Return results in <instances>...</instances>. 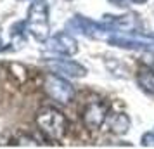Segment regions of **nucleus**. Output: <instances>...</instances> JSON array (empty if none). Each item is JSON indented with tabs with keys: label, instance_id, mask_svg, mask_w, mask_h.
<instances>
[{
	"label": "nucleus",
	"instance_id": "1",
	"mask_svg": "<svg viewBox=\"0 0 154 149\" xmlns=\"http://www.w3.org/2000/svg\"><path fill=\"white\" fill-rule=\"evenodd\" d=\"M36 125L47 139L50 141H59L63 139L66 130H68V120L59 109L45 106L36 113Z\"/></svg>",
	"mask_w": 154,
	"mask_h": 149
},
{
	"label": "nucleus",
	"instance_id": "2",
	"mask_svg": "<svg viewBox=\"0 0 154 149\" xmlns=\"http://www.w3.org/2000/svg\"><path fill=\"white\" fill-rule=\"evenodd\" d=\"M26 29L38 42H47L49 40L50 24H49V9H47L45 0H33V4L28 11Z\"/></svg>",
	"mask_w": 154,
	"mask_h": 149
},
{
	"label": "nucleus",
	"instance_id": "3",
	"mask_svg": "<svg viewBox=\"0 0 154 149\" xmlns=\"http://www.w3.org/2000/svg\"><path fill=\"white\" fill-rule=\"evenodd\" d=\"M43 90L50 99H54L59 104H68L75 97V88L69 82L52 73H49L43 80Z\"/></svg>",
	"mask_w": 154,
	"mask_h": 149
},
{
	"label": "nucleus",
	"instance_id": "4",
	"mask_svg": "<svg viewBox=\"0 0 154 149\" xmlns=\"http://www.w3.org/2000/svg\"><path fill=\"white\" fill-rule=\"evenodd\" d=\"M107 111H109V106L106 104L104 101L94 99L90 102H87V106L83 109V125L88 130H97V128L102 127V123L107 118Z\"/></svg>",
	"mask_w": 154,
	"mask_h": 149
},
{
	"label": "nucleus",
	"instance_id": "5",
	"mask_svg": "<svg viewBox=\"0 0 154 149\" xmlns=\"http://www.w3.org/2000/svg\"><path fill=\"white\" fill-rule=\"evenodd\" d=\"M47 47L54 54L59 56H75L78 52V43L68 31H59L56 35L47 40Z\"/></svg>",
	"mask_w": 154,
	"mask_h": 149
},
{
	"label": "nucleus",
	"instance_id": "6",
	"mask_svg": "<svg viewBox=\"0 0 154 149\" xmlns=\"http://www.w3.org/2000/svg\"><path fill=\"white\" fill-rule=\"evenodd\" d=\"M47 66L54 73H61V75H66L69 78H80L83 76L87 70H85L82 64L75 63L71 59H54V61H47Z\"/></svg>",
	"mask_w": 154,
	"mask_h": 149
},
{
	"label": "nucleus",
	"instance_id": "7",
	"mask_svg": "<svg viewBox=\"0 0 154 149\" xmlns=\"http://www.w3.org/2000/svg\"><path fill=\"white\" fill-rule=\"evenodd\" d=\"M106 24L114 31H123V33H130L135 31L139 23H137V16L133 14H126V16H107Z\"/></svg>",
	"mask_w": 154,
	"mask_h": 149
},
{
	"label": "nucleus",
	"instance_id": "8",
	"mask_svg": "<svg viewBox=\"0 0 154 149\" xmlns=\"http://www.w3.org/2000/svg\"><path fill=\"white\" fill-rule=\"evenodd\" d=\"M109 128L114 134H125L130 128V120L126 114H114L109 121Z\"/></svg>",
	"mask_w": 154,
	"mask_h": 149
},
{
	"label": "nucleus",
	"instance_id": "9",
	"mask_svg": "<svg viewBox=\"0 0 154 149\" xmlns=\"http://www.w3.org/2000/svg\"><path fill=\"white\" fill-rule=\"evenodd\" d=\"M137 82H139V85L142 87L144 90L154 94V70H149V71L140 73L139 76H137Z\"/></svg>",
	"mask_w": 154,
	"mask_h": 149
},
{
	"label": "nucleus",
	"instance_id": "10",
	"mask_svg": "<svg viewBox=\"0 0 154 149\" xmlns=\"http://www.w3.org/2000/svg\"><path fill=\"white\" fill-rule=\"evenodd\" d=\"M142 63L146 64L147 68L154 70V49H147V52L142 56Z\"/></svg>",
	"mask_w": 154,
	"mask_h": 149
},
{
	"label": "nucleus",
	"instance_id": "11",
	"mask_svg": "<svg viewBox=\"0 0 154 149\" xmlns=\"http://www.w3.org/2000/svg\"><path fill=\"white\" fill-rule=\"evenodd\" d=\"M140 142H142L144 147H154V130L152 132H146V134L142 135Z\"/></svg>",
	"mask_w": 154,
	"mask_h": 149
},
{
	"label": "nucleus",
	"instance_id": "12",
	"mask_svg": "<svg viewBox=\"0 0 154 149\" xmlns=\"http://www.w3.org/2000/svg\"><path fill=\"white\" fill-rule=\"evenodd\" d=\"M109 2L114 4V5H118V7H123V5H128L130 0H109Z\"/></svg>",
	"mask_w": 154,
	"mask_h": 149
},
{
	"label": "nucleus",
	"instance_id": "13",
	"mask_svg": "<svg viewBox=\"0 0 154 149\" xmlns=\"http://www.w3.org/2000/svg\"><path fill=\"white\" fill-rule=\"evenodd\" d=\"M130 2H135V4H146L147 0H130Z\"/></svg>",
	"mask_w": 154,
	"mask_h": 149
},
{
	"label": "nucleus",
	"instance_id": "14",
	"mask_svg": "<svg viewBox=\"0 0 154 149\" xmlns=\"http://www.w3.org/2000/svg\"><path fill=\"white\" fill-rule=\"evenodd\" d=\"M5 47H4V42H2V38H0V50H4Z\"/></svg>",
	"mask_w": 154,
	"mask_h": 149
},
{
	"label": "nucleus",
	"instance_id": "15",
	"mask_svg": "<svg viewBox=\"0 0 154 149\" xmlns=\"http://www.w3.org/2000/svg\"><path fill=\"white\" fill-rule=\"evenodd\" d=\"M31 2H33V0H31Z\"/></svg>",
	"mask_w": 154,
	"mask_h": 149
}]
</instances>
